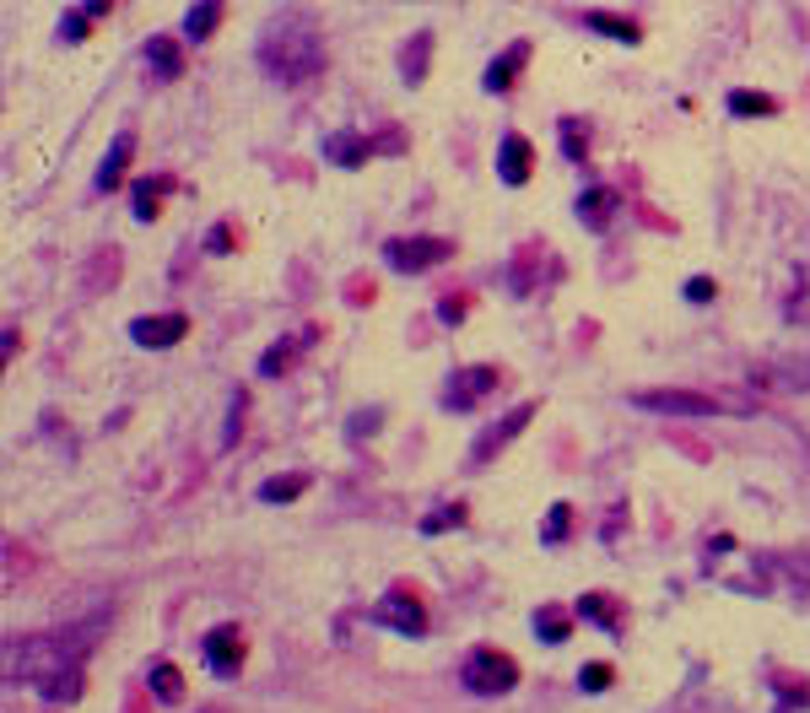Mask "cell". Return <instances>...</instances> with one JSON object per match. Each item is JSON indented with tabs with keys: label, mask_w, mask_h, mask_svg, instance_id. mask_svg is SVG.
Listing matches in <instances>:
<instances>
[{
	"label": "cell",
	"mask_w": 810,
	"mask_h": 713,
	"mask_svg": "<svg viewBox=\"0 0 810 713\" xmlns=\"http://www.w3.org/2000/svg\"><path fill=\"white\" fill-rule=\"evenodd\" d=\"M324 66V43L309 11H282L265 33H260V71L282 87H303Z\"/></svg>",
	"instance_id": "6da1fadb"
},
{
	"label": "cell",
	"mask_w": 810,
	"mask_h": 713,
	"mask_svg": "<svg viewBox=\"0 0 810 713\" xmlns=\"http://www.w3.org/2000/svg\"><path fill=\"white\" fill-rule=\"evenodd\" d=\"M637 411H654V417H719V411H751L745 400H724V394H703V390H633Z\"/></svg>",
	"instance_id": "7a4b0ae2"
},
{
	"label": "cell",
	"mask_w": 810,
	"mask_h": 713,
	"mask_svg": "<svg viewBox=\"0 0 810 713\" xmlns=\"http://www.w3.org/2000/svg\"><path fill=\"white\" fill-rule=\"evenodd\" d=\"M459 681H465V692H476V697H502V692L519 686V665H514V654H502V648H492V643H481V648L465 654Z\"/></svg>",
	"instance_id": "3957f363"
},
{
	"label": "cell",
	"mask_w": 810,
	"mask_h": 713,
	"mask_svg": "<svg viewBox=\"0 0 810 713\" xmlns=\"http://www.w3.org/2000/svg\"><path fill=\"white\" fill-rule=\"evenodd\" d=\"M384 260H389V271H400V276H422L432 265L455 260V244L449 238H432V233H411V238H389Z\"/></svg>",
	"instance_id": "277c9868"
},
{
	"label": "cell",
	"mask_w": 810,
	"mask_h": 713,
	"mask_svg": "<svg viewBox=\"0 0 810 713\" xmlns=\"http://www.w3.org/2000/svg\"><path fill=\"white\" fill-rule=\"evenodd\" d=\"M368 622H379V627H394L400 638H422V633H427V611H422V600H417L411 589H389L384 600L368 611Z\"/></svg>",
	"instance_id": "5b68a950"
},
{
	"label": "cell",
	"mask_w": 810,
	"mask_h": 713,
	"mask_svg": "<svg viewBox=\"0 0 810 713\" xmlns=\"http://www.w3.org/2000/svg\"><path fill=\"white\" fill-rule=\"evenodd\" d=\"M497 379H502V373H497L492 362H476V368H459L455 379H449V390H443V406H449V411H459V417H465V411H476V406H481V400H487V394L497 390Z\"/></svg>",
	"instance_id": "8992f818"
},
{
	"label": "cell",
	"mask_w": 810,
	"mask_h": 713,
	"mask_svg": "<svg viewBox=\"0 0 810 713\" xmlns=\"http://www.w3.org/2000/svg\"><path fill=\"white\" fill-rule=\"evenodd\" d=\"M201 654H206V665H212L216 676H238V665H244V633L233 622H222V627H212L201 638Z\"/></svg>",
	"instance_id": "52a82bcc"
},
{
	"label": "cell",
	"mask_w": 810,
	"mask_h": 713,
	"mask_svg": "<svg viewBox=\"0 0 810 713\" xmlns=\"http://www.w3.org/2000/svg\"><path fill=\"white\" fill-rule=\"evenodd\" d=\"M178 335H189V320L184 314H146V320L130 324V341L146 346V352H168Z\"/></svg>",
	"instance_id": "ba28073f"
},
{
	"label": "cell",
	"mask_w": 810,
	"mask_h": 713,
	"mask_svg": "<svg viewBox=\"0 0 810 713\" xmlns=\"http://www.w3.org/2000/svg\"><path fill=\"white\" fill-rule=\"evenodd\" d=\"M529 417H535V400H525V406H514V411L502 417V428H492V432H481V438H476V449H470V465H487V460H492V449H502L508 438H519Z\"/></svg>",
	"instance_id": "9c48e42d"
},
{
	"label": "cell",
	"mask_w": 810,
	"mask_h": 713,
	"mask_svg": "<svg viewBox=\"0 0 810 713\" xmlns=\"http://www.w3.org/2000/svg\"><path fill=\"white\" fill-rule=\"evenodd\" d=\"M529 163H535V146H529L519 130H508V136H502V146H497V178L519 189V184L529 178Z\"/></svg>",
	"instance_id": "30bf717a"
},
{
	"label": "cell",
	"mask_w": 810,
	"mask_h": 713,
	"mask_svg": "<svg viewBox=\"0 0 810 713\" xmlns=\"http://www.w3.org/2000/svg\"><path fill=\"white\" fill-rule=\"evenodd\" d=\"M141 55H146V71L157 76V81H174V76H184V49H178L168 33H152Z\"/></svg>",
	"instance_id": "8fae6325"
},
{
	"label": "cell",
	"mask_w": 810,
	"mask_h": 713,
	"mask_svg": "<svg viewBox=\"0 0 810 713\" xmlns=\"http://www.w3.org/2000/svg\"><path fill=\"white\" fill-rule=\"evenodd\" d=\"M130 157H136V130H119V136H114V146L104 152V163H98V178H92V184H98V189H119V184H125V163H130Z\"/></svg>",
	"instance_id": "7c38bea8"
},
{
	"label": "cell",
	"mask_w": 810,
	"mask_h": 713,
	"mask_svg": "<svg viewBox=\"0 0 810 713\" xmlns=\"http://www.w3.org/2000/svg\"><path fill=\"white\" fill-rule=\"evenodd\" d=\"M611 216H616V189H611V184H589V189L578 195V222H584L589 233H605Z\"/></svg>",
	"instance_id": "4fadbf2b"
},
{
	"label": "cell",
	"mask_w": 810,
	"mask_h": 713,
	"mask_svg": "<svg viewBox=\"0 0 810 713\" xmlns=\"http://www.w3.org/2000/svg\"><path fill=\"white\" fill-rule=\"evenodd\" d=\"M314 335H319V330H297V335H286V341H276L271 352L260 356V379H276V373H286V368H292L297 356H303L309 346H314Z\"/></svg>",
	"instance_id": "5bb4252c"
},
{
	"label": "cell",
	"mask_w": 810,
	"mask_h": 713,
	"mask_svg": "<svg viewBox=\"0 0 810 713\" xmlns=\"http://www.w3.org/2000/svg\"><path fill=\"white\" fill-rule=\"evenodd\" d=\"M525 60H529V43H508L492 66H487L481 87H487V92H508V87L519 81V71H525Z\"/></svg>",
	"instance_id": "9a60e30c"
},
{
	"label": "cell",
	"mask_w": 810,
	"mask_h": 713,
	"mask_svg": "<svg viewBox=\"0 0 810 713\" xmlns=\"http://www.w3.org/2000/svg\"><path fill=\"white\" fill-rule=\"evenodd\" d=\"M368 157H373V141H368V136H357V130H335V136H324V163L362 168Z\"/></svg>",
	"instance_id": "2e32d148"
},
{
	"label": "cell",
	"mask_w": 810,
	"mask_h": 713,
	"mask_svg": "<svg viewBox=\"0 0 810 713\" xmlns=\"http://www.w3.org/2000/svg\"><path fill=\"white\" fill-rule=\"evenodd\" d=\"M174 189V174H157V178H136V189H130V212H136V222H152V216L163 212L157 201Z\"/></svg>",
	"instance_id": "e0dca14e"
},
{
	"label": "cell",
	"mask_w": 810,
	"mask_h": 713,
	"mask_svg": "<svg viewBox=\"0 0 810 713\" xmlns=\"http://www.w3.org/2000/svg\"><path fill=\"white\" fill-rule=\"evenodd\" d=\"M578 616L584 622H595V627H605V633H622V606L611 600V595H578Z\"/></svg>",
	"instance_id": "ac0fdd59"
},
{
	"label": "cell",
	"mask_w": 810,
	"mask_h": 713,
	"mask_svg": "<svg viewBox=\"0 0 810 713\" xmlns=\"http://www.w3.org/2000/svg\"><path fill=\"white\" fill-rule=\"evenodd\" d=\"M584 28H595V33L616 38V43H637V22L633 17H611V11H584Z\"/></svg>",
	"instance_id": "d6986e66"
},
{
	"label": "cell",
	"mask_w": 810,
	"mask_h": 713,
	"mask_svg": "<svg viewBox=\"0 0 810 713\" xmlns=\"http://www.w3.org/2000/svg\"><path fill=\"white\" fill-rule=\"evenodd\" d=\"M309 492V476L303 470H292V476H271V481H260V502H297Z\"/></svg>",
	"instance_id": "ffe728a7"
},
{
	"label": "cell",
	"mask_w": 810,
	"mask_h": 713,
	"mask_svg": "<svg viewBox=\"0 0 810 713\" xmlns=\"http://www.w3.org/2000/svg\"><path fill=\"white\" fill-rule=\"evenodd\" d=\"M146 681H152V692H157L163 703H184V676H178L174 660H157V665L146 671Z\"/></svg>",
	"instance_id": "44dd1931"
},
{
	"label": "cell",
	"mask_w": 810,
	"mask_h": 713,
	"mask_svg": "<svg viewBox=\"0 0 810 713\" xmlns=\"http://www.w3.org/2000/svg\"><path fill=\"white\" fill-rule=\"evenodd\" d=\"M216 22H222V6H216V0H206V6H189V11H184V33L195 38V43H206Z\"/></svg>",
	"instance_id": "7402d4cb"
},
{
	"label": "cell",
	"mask_w": 810,
	"mask_h": 713,
	"mask_svg": "<svg viewBox=\"0 0 810 713\" xmlns=\"http://www.w3.org/2000/svg\"><path fill=\"white\" fill-rule=\"evenodd\" d=\"M730 114H740V119L778 114V98H768V92H751V87H735V92H730Z\"/></svg>",
	"instance_id": "603a6c76"
},
{
	"label": "cell",
	"mask_w": 810,
	"mask_h": 713,
	"mask_svg": "<svg viewBox=\"0 0 810 713\" xmlns=\"http://www.w3.org/2000/svg\"><path fill=\"white\" fill-rule=\"evenodd\" d=\"M567 530H573V502H552V514L540 525V546H563Z\"/></svg>",
	"instance_id": "cb8c5ba5"
},
{
	"label": "cell",
	"mask_w": 810,
	"mask_h": 713,
	"mask_svg": "<svg viewBox=\"0 0 810 713\" xmlns=\"http://www.w3.org/2000/svg\"><path fill=\"white\" fill-rule=\"evenodd\" d=\"M459 525H465V502H443V508L422 514V525H417V530H422V535H443V530H459Z\"/></svg>",
	"instance_id": "d4e9b609"
},
{
	"label": "cell",
	"mask_w": 810,
	"mask_h": 713,
	"mask_svg": "<svg viewBox=\"0 0 810 713\" xmlns=\"http://www.w3.org/2000/svg\"><path fill=\"white\" fill-rule=\"evenodd\" d=\"M427 49H432V33H417V43H406L400 49V71H406V81H422V71H427Z\"/></svg>",
	"instance_id": "484cf974"
},
{
	"label": "cell",
	"mask_w": 810,
	"mask_h": 713,
	"mask_svg": "<svg viewBox=\"0 0 810 713\" xmlns=\"http://www.w3.org/2000/svg\"><path fill=\"white\" fill-rule=\"evenodd\" d=\"M49 703H76L81 697V671H60V676H49L43 686H38Z\"/></svg>",
	"instance_id": "4316f807"
},
{
	"label": "cell",
	"mask_w": 810,
	"mask_h": 713,
	"mask_svg": "<svg viewBox=\"0 0 810 713\" xmlns=\"http://www.w3.org/2000/svg\"><path fill=\"white\" fill-rule=\"evenodd\" d=\"M535 633H540L546 643H567V611L540 606V611H535Z\"/></svg>",
	"instance_id": "83f0119b"
},
{
	"label": "cell",
	"mask_w": 810,
	"mask_h": 713,
	"mask_svg": "<svg viewBox=\"0 0 810 713\" xmlns=\"http://www.w3.org/2000/svg\"><path fill=\"white\" fill-rule=\"evenodd\" d=\"M108 6H98V0H92V6H81V11H71V17H60V38H87V17H104Z\"/></svg>",
	"instance_id": "f1b7e54d"
},
{
	"label": "cell",
	"mask_w": 810,
	"mask_h": 713,
	"mask_svg": "<svg viewBox=\"0 0 810 713\" xmlns=\"http://www.w3.org/2000/svg\"><path fill=\"white\" fill-rule=\"evenodd\" d=\"M563 152L567 163H584V152H589V130H578V119H563Z\"/></svg>",
	"instance_id": "f546056e"
},
{
	"label": "cell",
	"mask_w": 810,
	"mask_h": 713,
	"mask_svg": "<svg viewBox=\"0 0 810 713\" xmlns=\"http://www.w3.org/2000/svg\"><path fill=\"white\" fill-rule=\"evenodd\" d=\"M578 686H584V692H605V686H611V665H605V660L584 665V671H578Z\"/></svg>",
	"instance_id": "4dcf8cb0"
},
{
	"label": "cell",
	"mask_w": 810,
	"mask_h": 713,
	"mask_svg": "<svg viewBox=\"0 0 810 713\" xmlns=\"http://www.w3.org/2000/svg\"><path fill=\"white\" fill-rule=\"evenodd\" d=\"M713 292H719V286L707 282V276H692V282H686V303H713Z\"/></svg>",
	"instance_id": "1f68e13d"
},
{
	"label": "cell",
	"mask_w": 810,
	"mask_h": 713,
	"mask_svg": "<svg viewBox=\"0 0 810 713\" xmlns=\"http://www.w3.org/2000/svg\"><path fill=\"white\" fill-rule=\"evenodd\" d=\"M227 244H233V227H227V222H216L212 238H206V254H227Z\"/></svg>",
	"instance_id": "d6a6232c"
},
{
	"label": "cell",
	"mask_w": 810,
	"mask_h": 713,
	"mask_svg": "<svg viewBox=\"0 0 810 713\" xmlns=\"http://www.w3.org/2000/svg\"><path fill=\"white\" fill-rule=\"evenodd\" d=\"M438 314H443V320H465V303H459V297H443Z\"/></svg>",
	"instance_id": "836d02e7"
}]
</instances>
